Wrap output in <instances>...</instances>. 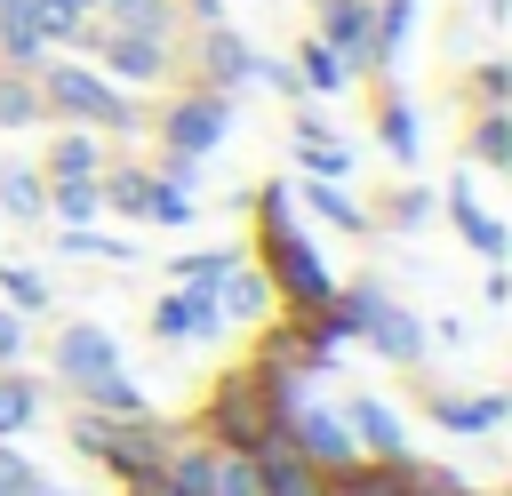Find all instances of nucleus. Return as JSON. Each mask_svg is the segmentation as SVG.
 <instances>
[{
    "mask_svg": "<svg viewBox=\"0 0 512 496\" xmlns=\"http://www.w3.org/2000/svg\"><path fill=\"white\" fill-rule=\"evenodd\" d=\"M0 496H64V488H56L32 456H16V448L0 440Z\"/></svg>",
    "mask_w": 512,
    "mask_h": 496,
    "instance_id": "393cba45",
    "label": "nucleus"
},
{
    "mask_svg": "<svg viewBox=\"0 0 512 496\" xmlns=\"http://www.w3.org/2000/svg\"><path fill=\"white\" fill-rule=\"evenodd\" d=\"M504 408H512L504 392H440V400H432V424H440V432H496Z\"/></svg>",
    "mask_w": 512,
    "mask_h": 496,
    "instance_id": "ddd939ff",
    "label": "nucleus"
},
{
    "mask_svg": "<svg viewBox=\"0 0 512 496\" xmlns=\"http://www.w3.org/2000/svg\"><path fill=\"white\" fill-rule=\"evenodd\" d=\"M152 336H160V344H184V336H192V296H184V288L152 304Z\"/></svg>",
    "mask_w": 512,
    "mask_h": 496,
    "instance_id": "7c9ffc66",
    "label": "nucleus"
},
{
    "mask_svg": "<svg viewBox=\"0 0 512 496\" xmlns=\"http://www.w3.org/2000/svg\"><path fill=\"white\" fill-rule=\"evenodd\" d=\"M232 264H240V248H192V256L168 264V280H176V288H216Z\"/></svg>",
    "mask_w": 512,
    "mask_h": 496,
    "instance_id": "412c9836",
    "label": "nucleus"
},
{
    "mask_svg": "<svg viewBox=\"0 0 512 496\" xmlns=\"http://www.w3.org/2000/svg\"><path fill=\"white\" fill-rule=\"evenodd\" d=\"M120 368V344L96 328V320H72L64 336H56V376L80 392V384H96V376H112Z\"/></svg>",
    "mask_w": 512,
    "mask_h": 496,
    "instance_id": "0eeeda50",
    "label": "nucleus"
},
{
    "mask_svg": "<svg viewBox=\"0 0 512 496\" xmlns=\"http://www.w3.org/2000/svg\"><path fill=\"white\" fill-rule=\"evenodd\" d=\"M144 216H152V224H192V192H176V184H160V176H152Z\"/></svg>",
    "mask_w": 512,
    "mask_h": 496,
    "instance_id": "2f4dec72",
    "label": "nucleus"
},
{
    "mask_svg": "<svg viewBox=\"0 0 512 496\" xmlns=\"http://www.w3.org/2000/svg\"><path fill=\"white\" fill-rule=\"evenodd\" d=\"M408 496H472L456 472H432V464H416V480H408Z\"/></svg>",
    "mask_w": 512,
    "mask_h": 496,
    "instance_id": "72a5a7b5",
    "label": "nucleus"
},
{
    "mask_svg": "<svg viewBox=\"0 0 512 496\" xmlns=\"http://www.w3.org/2000/svg\"><path fill=\"white\" fill-rule=\"evenodd\" d=\"M344 80H360V72H352V64H344V56L328 48V40H304V64H296V88H320V96H328V88H344Z\"/></svg>",
    "mask_w": 512,
    "mask_h": 496,
    "instance_id": "aec40b11",
    "label": "nucleus"
},
{
    "mask_svg": "<svg viewBox=\"0 0 512 496\" xmlns=\"http://www.w3.org/2000/svg\"><path fill=\"white\" fill-rule=\"evenodd\" d=\"M24 24H32L56 56H64V48H88V32H96V24H88V0H24Z\"/></svg>",
    "mask_w": 512,
    "mask_h": 496,
    "instance_id": "9b49d317",
    "label": "nucleus"
},
{
    "mask_svg": "<svg viewBox=\"0 0 512 496\" xmlns=\"http://www.w3.org/2000/svg\"><path fill=\"white\" fill-rule=\"evenodd\" d=\"M296 168H304V176H320V184H336V176L352 168V152H344L336 136H296Z\"/></svg>",
    "mask_w": 512,
    "mask_h": 496,
    "instance_id": "a878e982",
    "label": "nucleus"
},
{
    "mask_svg": "<svg viewBox=\"0 0 512 496\" xmlns=\"http://www.w3.org/2000/svg\"><path fill=\"white\" fill-rule=\"evenodd\" d=\"M0 208H8V216H24V224H32V216H48V184H40L32 168H0Z\"/></svg>",
    "mask_w": 512,
    "mask_h": 496,
    "instance_id": "b1692460",
    "label": "nucleus"
},
{
    "mask_svg": "<svg viewBox=\"0 0 512 496\" xmlns=\"http://www.w3.org/2000/svg\"><path fill=\"white\" fill-rule=\"evenodd\" d=\"M8 8H24V0H0V16H8Z\"/></svg>",
    "mask_w": 512,
    "mask_h": 496,
    "instance_id": "a19ab883",
    "label": "nucleus"
},
{
    "mask_svg": "<svg viewBox=\"0 0 512 496\" xmlns=\"http://www.w3.org/2000/svg\"><path fill=\"white\" fill-rule=\"evenodd\" d=\"M376 136H384V152H392V160H416V112H408L400 96H384V112H376Z\"/></svg>",
    "mask_w": 512,
    "mask_h": 496,
    "instance_id": "c85d7f7f",
    "label": "nucleus"
},
{
    "mask_svg": "<svg viewBox=\"0 0 512 496\" xmlns=\"http://www.w3.org/2000/svg\"><path fill=\"white\" fill-rule=\"evenodd\" d=\"M360 336H368L384 360H400V368H416V360H424V320H416L408 304H392L384 288L368 296V312H360Z\"/></svg>",
    "mask_w": 512,
    "mask_h": 496,
    "instance_id": "423d86ee",
    "label": "nucleus"
},
{
    "mask_svg": "<svg viewBox=\"0 0 512 496\" xmlns=\"http://www.w3.org/2000/svg\"><path fill=\"white\" fill-rule=\"evenodd\" d=\"M40 112H48V104H40V80H24V72L8 64V72H0V128H32Z\"/></svg>",
    "mask_w": 512,
    "mask_h": 496,
    "instance_id": "4be33fe9",
    "label": "nucleus"
},
{
    "mask_svg": "<svg viewBox=\"0 0 512 496\" xmlns=\"http://www.w3.org/2000/svg\"><path fill=\"white\" fill-rule=\"evenodd\" d=\"M488 16H504V0H488Z\"/></svg>",
    "mask_w": 512,
    "mask_h": 496,
    "instance_id": "ea45409f",
    "label": "nucleus"
},
{
    "mask_svg": "<svg viewBox=\"0 0 512 496\" xmlns=\"http://www.w3.org/2000/svg\"><path fill=\"white\" fill-rule=\"evenodd\" d=\"M96 168H104L96 128H72V120H64V136H56V152H48V184H88Z\"/></svg>",
    "mask_w": 512,
    "mask_h": 496,
    "instance_id": "4468645a",
    "label": "nucleus"
},
{
    "mask_svg": "<svg viewBox=\"0 0 512 496\" xmlns=\"http://www.w3.org/2000/svg\"><path fill=\"white\" fill-rule=\"evenodd\" d=\"M152 176H160V184H176V192H192V184H200V160H192V152H160V168H152Z\"/></svg>",
    "mask_w": 512,
    "mask_h": 496,
    "instance_id": "473e14b6",
    "label": "nucleus"
},
{
    "mask_svg": "<svg viewBox=\"0 0 512 496\" xmlns=\"http://www.w3.org/2000/svg\"><path fill=\"white\" fill-rule=\"evenodd\" d=\"M472 88H480V104H504V96H512V72H504V64H480Z\"/></svg>",
    "mask_w": 512,
    "mask_h": 496,
    "instance_id": "f704fd0d",
    "label": "nucleus"
},
{
    "mask_svg": "<svg viewBox=\"0 0 512 496\" xmlns=\"http://www.w3.org/2000/svg\"><path fill=\"white\" fill-rule=\"evenodd\" d=\"M0 296H8V312H16V320L48 312V280H40L32 264H8V272H0Z\"/></svg>",
    "mask_w": 512,
    "mask_h": 496,
    "instance_id": "cd10ccee",
    "label": "nucleus"
},
{
    "mask_svg": "<svg viewBox=\"0 0 512 496\" xmlns=\"http://www.w3.org/2000/svg\"><path fill=\"white\" fill-rule=\"evenodd\" d=\"M224 128H232V88H192V96H176L168 112H160V144L168 152H216L224 144Z\"/></svg>",
    "mask_w": 512,
    "mask_h": 496,
    "instance_id": "39448f33",
    "label": "nucleus"
},
{
    "mask_svg": "<svg viewBox=\"0 0 512 496\" xmlns=\"http://www.w3.org/2000/svg\"><path fill=\"white\" fill-rule=\"evenodd\" d=\"M368 16H376V0H328L312 40H328V48H336L352 72H368Z\"/></svg>",
    "mask_w": 512,
    "mask_h": 496,
    "instance_id": "1a4fd4ad",
    "label": "nucleus"
},
{
    "mask_svg": "<svg viewBox=\"0 0 512 496\" xmlns=\"http://www.w3.org/2000/svg\"><path fill=\"white\" fill-rule=\"evenodd\" d=\"M64 240V256H104V264H128L136 248L128 240H104V232H88V224H72V232H56Z\"/></svg>",
    "mask_w": 512,
    "mask_h": 496,
    "instance_id": "c756f323",
    "label": "nucleus"
},
{
    "mask_svg": "<svg viewBox=\"0 0 512 496\" xmlns=\"http://www.w3.org/2000/svg\"><path fill=\"white\" fill-rule=\"evenodd\" d=\"M216 312H224V328H232V320H264V312H272L264 264H232V272L216 280Z\"/></svg>",
    "mask_w": 512,
    "mask_h": 496,
    "instance_id": "f8f14e48",
    "label": "nucleus"
},
{
    "mask_svg": "<svg viewBox=\"0 0 512 496\" xmlns=\"http://www.w3.org/2000/svg\"><path fill=\"white\" fill-rule=\"evenodd\" d=\"M208 432H216V448H232V456H248L264 432H280V424H272V408H264L256 368H232V376L208 392Z\"/></svg>",
    "mask_w": 512,
    "mask_h": 496,
    "instance_id": "20e7f679",
    "label": "nucleus"
},
{
    "mask_svg": "<svg viewBox=\"0 0 512 496\" xmlns=\"http://www.w3.org/2000/svg\"><path fill=\"white\" fill-rule=\"evenodd\" d=\"M344 432L360 456H408V432H400V408L392 400H352L344 408Z\"/></svg>",
    "mask_w": 512,
    "mask_h": 496,
    "instance_id": "6e6552de",
    "label": "nucleus"
},
{
    "mask_svg": "<svg viewBox=\"0 0 512 496\" xmlns=\"http://www.w3.org/2000/svg\"><path fill=\"white\" fill-rule=\"evenodd\" d=\"M256 208H264V280H272V296L288 304V312H320L328 296H336V272L320 264V248L296 232V216H288V184H264L256 192Z\"/></svg>",
    "mask_w": 512,
    "mask_h": 496,
    "instance_id": "f257e3e1",
    "label": "nucleus"
},
{
    "mask_svg": "<svg viewBox=\"0 0 512 496\" xmlns=\"http://www.w3.org/2000/svg\"><path fill=\"white\" fill-rule=\"evenodd\" d=\"M304 208H312V216H328L336 232H368V208H360L344 184H320V176H312V184H304Z\"/></svg>",
    "mask_w": 512,
    "mask_h": 496,
    "instance_id": "6ab92c4d",
    "label": "nucleus"
},
{
    "mask_svg": "<svg viewBox=\"0 0 512 496\" xmlns=\"http://www.w3.org/2000/svg\"><path fill=\"white\" fill-rule=\"evenodd\" d=\"M424 216H432V192H400V200H392V224H400V232H416Z\"/></svg>",
    "mask_w": 512,
    "mask_h": 496,
    "instance_id": "c9c22d12",
    "label": "nucleus"
},
{
    "mask_svg": "<svg viewBox=\"0 0 512 496\" xmlns=\"http://www.w3.org/2000/svg\"><path fill=\"white\" fill-rule=\"evenodd\" d=\"M88 56H96L104 80H128V88L168 80V64H176V0H144L128 16H112L104 32H88Z\"/></svg>",
    "mask_w": 512,
    "mask_h": 496,
    "instance_id": "f03ea898",
    "label": "nucleus"
},
{
    "mask_svg": "<svg viewBox=\"0 0 512 496\" xmlns=\"http://www.w3.org/2000/svg\"><path fill=\"white\" fill-rule=\"evenodd\" d=\"M472 160H480V168H512V112H504V104H480V120H472Z\"/></svg>",
    "mask_w": 512,
    "mask_h": 496,
    "instance_id": "dca6fc26",
    "label": "nucleus"
},
{
    "mask_svg": "<svg viewBox=\"0 0 512 496\" xmlns=\"http://www.w3.org/2000/svg\"><path fill=\"white\" fill-rule=\"evenodd\" d=\"M96 208H104L96 176H88V184H48V216H64V232H72V224H96Z\"/></svg>",
    "mask_w": 512,
    "mask_h": 496,
    "instance_id": "bb28decb",
    "label": "nucleus"
},
{
    "mask_svg": "<svg viewBox=\"0 0 512 496\" xmlns=\"http://www.w3.org/2000/svg\"><path fill=\"white\" fill-rule=\"evenodd\" d=\"M192 16H200V24H216V16H224V0H192Z\"/></svg>",
    "mask_w": 512,
    "mask_h": 496,
    "instance_id": "58836bf2",
    "label": "nucleus"
},
{
    "mask_svg": "<svg viewBox=\"0 0 512 496\" xmlns=\"http://www.w3.org/2000/svg\"><path fill=\"white\" fill-rule=\"evenodd\" d=\"M16 360H24V320L0 304V368H16Z\"/></svg>",
    "mask_w": 512,
    "mask_h": 496,
    "instance_id": "e433bc0d",
    "label": "nucleus"
},
{
    "mask_svg": "<svg viewBox=\"0 0 512 496\" xmlns=\"http://www.w3.org/2000/svg\"><path fill=\"white\" fill-rule=\"evenodd\" d=\"M32 416H40V384L24 368H0V440H16Z\"/></svg>",
    "mask_w": 512,
    "mask_h": 496,
    "instance_id": "f3484780",
    "label": "nucleus"
},
{
    "mask_svg": "<svg viewBox=\"0 0 512 496\" xmlns=\"http://www.w3.org/2000/svg\"><path fill=\"white\" fill-rule=\"evenodd\" d=\"M448 216H456V232H464V240H472V248H480L488 264H504V224H496V216H488V208L472 200V184H464V176L448 184Z\"/></svg>",
    "mask_w": 512,
    "mask_h": 496,
    "instance_id": "2eb2a0df",
    "label": "nucleus"
},
{
    "mask_svg": "<svg viewBox=\"0 0 512 496\" xmlns=\"http://www.w3.org/2000/svg\"><path fill=\"white\" fill-rule=\"evenodd\" d=\"M96 192H104V208L144 216V200H152V168H96Z\"/></svg>",
    "mask_w": 512,
    "mask_h": 496,
    "instance_id": "a211bd4d",
    "label": "nucleus"
},
{
    "mask_svg": "<svg viewBox=\"0 0 512 496\" xmlns=\"http://www.w3.org/2000/svg\"><path fill=\"white\" fill-rule=\"evenodd\" d=\"M96 16H128V8H144V0H88Z\"/></svg>",
    "mask_w": 512,
    "mask_h": 496,
    "instance_id": "4c0bfd02",
    "label": "nucleus"
},
{
    "mask_svg": "<svg viewBox=\"0 0 512 496\" xmlns=\"http://www.w3.org/2000/svg\"><path fill=\"white\" fill-rule=\"evenodd\" d=\"M80 400L96 408V416H144V392L112 368V376H96V384H80Z\"/></svg>",
    "mask_w": 512,
    "mask_h": 496,
    "instance_id": "5701e85b",
    "label": "nucleus"
},
{
    "mask_svg": "<svg viewBox=\"0 0 512 496\" xmlns=\"http://www.w3.org/2000/svg\"><path fill=\"white\" fill-rule=\"evenodd\" d=\"M248 64H256V48H248L232 24H208V32H200V72H208L200 88H240Z\"/></svg>",
    "mask_w": 512,
    "mask_h": 496,
    "instance_id": "9d476101",
    "label": "nucleus"
},
{
    "mask_svg": "<svg viewBox=\"0 0 512 496\" xmlns=\"http://www.w3.org/2000/svg\"><path fill=\"white\" fill-rule=\"evenodd\" d=\"M40 104H48L56 120H72V128H120V136H136V128H144V112H136V104H128L96 64H80L72 48L40 64Z\"/></svg>",
    "mask_w": 512,
    "mask_h": 496,
    "instance_id": "7ed1b4c3",
    "label": "nucleus"
},
{
    "mask_svg": "<svg viewBox=\"0 0 512 496\" xmlns=\"http://www.w3.org/2000/svg\"><path fill=\"white\" fill-rule=\"evenodd\" d=\"M312 8H328V0H312Z\"/></svg>",
    "mask_w": 512,
    "mask_h": 496,
    "instance_id": "79ce46f5",
    "label": "nucleus"
}]
</instances>
